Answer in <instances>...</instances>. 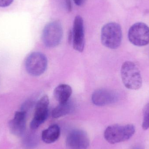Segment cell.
<instances>
[{
  "mask_svg": "<svg viewBox=\"0 0 149 149\" xmlns=\"http://www.w3.org/2000/svg\"><path fill=\"white\" fill-rule=\"evenodd\" d=\"M142 128L145 130L149 128V102L146 105L144 108Z\"/></svg>",
  "mask_w": 149,
  "mask_h": 149,
  "instance_id": "obj_15",
  "label": "cell"
},
{
  "mask_svg": "<svg viewBox=\"0 0 149 149\" xmlns=\"http://www.w3.org/2000/svg\"><path fill=\"white\" fill-rule=\"evenodd\" d=\"M73 110V105L69 101L65 103H59L52 110V115L53 118L57 119L70 113Z\"/></svg>",
  "mask_w": 149,
  "mask_h": 149,
  "instance_id": "obj_14",
  "label": "cell"
},
{
  "mask_svg": "<svg viewBox=\"0 0 149 149\" xmlns=\"http://www.w3.org/2000/svg\"><path fill=\"white\" fill-rule=\"evenodd\" d=\"M60 135V129L59 126L54 124L42 132V141L46 143H52L56 142L59 138Z\"/></svg>",
  "mask_w": 149,
  "mask_h": 149,
  "instance_id": "obj_13",
  "label": "cell"
},
{
  "mask_svg": "<svg viewBox=\"0 0 149 149\" xmlns=\"http://www.w3.org/2000/svg\"><path fill=\"white\" fill-rule=\"evenodd\" d=\"M72 92L70 86L67 84H60L55 88L54 95L59 103H65L69 101Z\"/></svg>",
  "mask_w": 149,
  "mask_h": 149,
  "instance_id": "obj_12",
  "label": "cell"
},
{
  "mask_svg": "<svg viewBox=\"0 0 149 149\" xmlns=\"http://www.w3.org/2000/svg\"><path fill=\"white\" fill-rule=\"evenodd\" d=\"M74 3L78 6H81L84 4L85 0H73Z\"/></svg>",
  "mask_w": 149,
  "mask_h": 149,
  "instance_id": "obj_19",
  "label": "cell"
},
{
  "mask_svg": "<svg viewBox=\"0 0 149 149\" xmlns=\"http://www.w3.org/2000/svg\"><path fill=\"white\" fill-rule=\"evenodd\" d=\"M66 2V8L69 11H70L72 10V4L71 3L70 0H65Z\"/></svg>",
  "mask_w": 149,
  "mask_h": 149,
  "instance_id": "obj_18",
  "label": "cell"
},
{
  "mask_svg": "<svg viewBox=\"0 0 149 149\" xmlns=\"http://www.w3.org/2000/svg\"><path fill=\"white\" fill-rule=\"evenodd\" d=\"M33 104H34V102L30 101L26 102L24 104L23 106L22 107V110L27 113V111L33 106Z\"/></svg>",
  "mask_w": 149,
  "mask_h": 149,
  "instance_id": "obj_16",
  "label": "cell"
},
{
  "mask_svg": "<svg viewBox=\"0 0 149 149\" xmlns=\"http://www.w3.org/2000/svg\"><path fill=\"white\" fill-rule=\"evenodd\" d=\"M118 99L117 94L113 91L109 89H97L93 93L92 101L94 105L103 106L114 103Z\"/></svg>",
  "mask_w": 149,
  "mask_h": 149,
  "instance_id": "obj_10",
  "label": "cell"
},
{
  "mask_svg": "<svg viewBox=\"0 0 149 149\" xmlns=\"http://www.w3.org/2000/svg\"><path fill=\"white\" fill-rule=\"evenodd\" d=\"M130 42L136 46L141 47L149 44V27L143 22L133 24L129 30Z\"/></svg>",
  "mask_w": 149,
  "mask_h": 149,
  "instance_id": "obj_6",
  "label": "cell"
},
{
  "mask_svg": "<svg viewBox=\"0 0 149 149\" xmlns=\"http://www.w3.org/2000/svg\"><path fill=\"white\" fill-rule=\"evenodd\" d=\"M72 34L73 48L79 52H82L85 47V38L84 22L81 16L77 15L74 18Z\"/></svg>",
  "mask_w": 149,
  "mask_h": 149,
  "instance_id": "obj_9",
  "label": "cell"
},
{
  "mask_svg": "<svg viewBox=\"0 0 149 149\" xmlns=\"http://www.w3.org/2000/svg\"><path fill=\"white\" fill-rule=\"evenodd\" d=\"M27 113L21 110L15 113L14 118L9 122V128L11 134L16 136H22L26 130Z\"/></svg>",
  "mask_w": 149,
  "mask_h": 149,
  "instance_id": "obj_11",
  "label": "cell"
},
{
  "mask_svg": "<svg viewBox=\"0 0 149 149\" xmlns=\"http://www.w3.org/2000/svg\"><path fill=\"white\" fill-rule=\"evenodd\" d=\"M89 144L88 135L81 130H72L66 137V149H87Z\"/></svg>",
  "mask_w": 149,
  "mask_h": 149,
  "instance_id": "obj_8",
  "label": "cell"
},
{
  "mask_svg": "<svg viewBox=\"0 0 149 149\" xmlns=\"http://www.w3.org/2000/svg\"><path fill=\"white\" fill-rule=\"evenodd\" d=\"M133 149H142L140 147H138V146H136V147H135Z\"/></svg>",
  "mask_w": 149,
  "mask_h": 149,
  "instance_id": "obj_20",
  "label": "cell"
},
{
  "mask_svg": "<svg viewBox=\"0 0 149 149\" xmlns=\"http://www.w3.org/2000/svg\"><path fill=\"white\" fill-rule=\"evenodd\" d=\"M14 0H0V7H8L13 2Z\"/></svg>",
  "mask_w": 149,
  "mask_h": 149,
  "instance_id": "obj_17",
  "label": "cell"
},
{
  "mask_svg": "<svg viewBox=\"0 0 149 149\" xmlns=\"http://www.w3.org/2000/svg\"><path fill=\"white\" fill-rule=\"evenodd\" d=\"M48 65L45 55L39 52H34L28 56L25 60V69L29 74L38 76L44 73Z\"/></svg>",
  "mask_w": 149,
  "mask_h": 149,
  "instance_id": "obj_5",
  "label": "cell"
},
{
  "mask_svg": "<svg viewBox=\"0 0 149 149\" xmlns=\"http://www.w3.org/2000/svg\"><path fill=\"white\" fill-rule=\"evenodd\" d=\"M49 100L46 95L43 96L37 102L34 117L30 123L31 129H37L46 120L49 114Z\"/></svg>",
  "mask_w": 149,
  "mask_h": 149,
  "instance_id": "obj_7",
  "label": "cell"
},
{
  "mask_svg": "<svg viewBox=\"0 0 149 149\" xmlns=\"http://www.w3.org/2000/svg\"><path fill=\"white\" fill-rule=\"evenodd\" d=\"M135 132V127L132 124L111 125L104 132V137L107 141L115 144L129 140Z\"/></svg>",
  "mask_w": 149,
  "mask_h": 149,
  "instance_id": "obj_3",
  "label": "cell"
},
{
  "mask_svg": "<svg viewBox=\"0 0 149 149\" xmlns=\"http://www.w3.org/2000/svg\"><path fill=\"white\" fill-rule=\"evenodd\" d=\"M122 40L121 27L119 24L110 22L102 27L101 33V40L103 45L109 49H118Z\"/></svg>",
  "mask_w": 149,
  "mask_h": 149,
  "instance_id": "obj_2",
  "label": "cell"
},
{
  "mask_svg": "<svg viewBox=\"0 0 149 149\" xmlns=\"http://www.w3.org/2000/svg\"><path fill=\"white\" fill-rule=\"evenodd\" d=\"M63 29L58 21L50 22L45 25L43 30L42 40L45 46L53 48L58 46L62 41Z\"/></svg>",
  "mask_w": 149,
  "mask_h": 149,
  "instance_id": "obj_4",
  "label": "cell"
},
{
  "mask_svg": "<svg viewBox=\"0 0 149 149\" xmlns=\"http://www.w3.org/2000/svg\"><path fill=\"white\" fill-rule=\"evenodd\" d=\"M121 76L124 86L128 89L137 90L142 85V78L137 65L133 62L127 61L121 68Z\"/></svg>",
  "mask_w": 149,
  "mask_h": 149,
  "instance_id": "obj_1",
  "label": "cell"
}]
</instances>
